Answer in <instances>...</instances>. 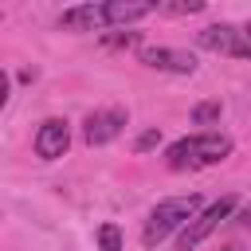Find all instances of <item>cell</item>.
Instances as JSON below:
<instances>
[{
  "label": "cell",
  "mask_w": 251,
  "mask_h": 251,
  "mask_svg": "<svg viewBox=\"0 0 251 251\" xmlns=\"http://www.w3.org/2000/svg\"><path fill=\"white\" fill-rule=\"evenodd\" d=\"M231 153V137L220 133V129H204V133H192V137H180L165 149V161L169 169H204V165H220L224 157Z\"/></svg>",
  "instance_id": "obj_1"
},
{
  "label": "cell",
  "mask_w": 251,
  "mask_h": 251,
  "mask_svg": "<svg viewBox=\"0 0 251 251\" xmlns=\"http://www.w3.org/2000/svg\"><path fill=\"white\" fill-rule=\"evenodd\" d=\"M196 216H200V196H196V192H188V196H169V200H161V204L149 212L145 231H141V243H145V247H157V243H161L165 235H173L176 227H188Z\"/></svg>",
  "instance_id": "obj_2"
},
{
  "label": "cell",
  "mask_w": 251,
  "mask_h": 251,
  "mask_svg": "<svg viewBox=\"0 0 251 251\" xmlns=\"http://www.w3.org/2000/svg\"><path fill=\"white\" fill-rule=\"evenodd\" d=\"M235 208H239V200H235V196H220L216 204H208V208H204V212H200V216H196V220L180 231L176 251H192L196 243H204V239H208V235H212L224 220H231V216H235Z\"/></svg>",
  "instance_id": "obj_3"
},
{
  "label": "cell",
  "mask_w": 251,
  "mask_h": 251,
  "mask_svg": "<svg viewBox=\"0 0 251 251\" xmlns=\"http://www.w3.org/2000/svg\"><path fill=\"white\" fill-rule=\"evenodd\" d=\"M67 145H71V129H67L63 118H47V122H39V129H35V157H43V161H59V157L67 153Z\"/></svg>",
  "instance_id": "obj_4"
},
{
  "label": "cell",
  "mask_w": 251,
  "mask_h": 251,
  "mask_svg": "<svg viewBox=\"0 0 251 251\" xmlns=\"http://www.w3.org/2000/svg\"><path fill=\"white\" fill-rule=\"evenodd\" d=\"M141 63L153 71H173V75H192L196 71V55L192 51H176V47H145Z\"/></svg>",
  "instance_id": "obj_5"
},
{
  "label": "cell",
  "mask_w": 251,
  "mask_h": 251,
  "mask_svg": "<svg viewBox=\"0 0 251 251\" xmlns=\"http://www.w3.org/2000/svg\"><path fill=\"white\" fill-rule=\"evenodd\" d=\"M129 118H126V110H98V114H90L86 118V126H82V137H86V145H106V141H114L118 133H122V126H126Z\"/></svg>",
  "instance_id": "obj_6"
},
{
  "label": "cell",
  "mask_w": 251,
  "mask_h": 251,
  "mask_svg": "<svg viewBox=\"0 0 251 251\" xmlns=\"http://www.w3.org/2000/svg\"><path fill=\"white\" fill-rule=\"evenodd\" d=\"M59 27H67V31H102V27H110L106 24V4H75V8H63Z\"/></svg>",
  "instance_id": "obj_7"
},
{
  "label": "cell",
  "mask_w": 251,
  "mask_h": 251,
  "mask_svg": "<svg viewBox=\"0 0 251 251\" xmlns=\"http://www.w3.org/2000/svg\"><path fill=\"white\" fill-rule=\"evenodd\" d=\"M196 39H200V47H204V51H216V55H235L239 27H231V24H208Z\"/></svg>",
  "instance_id": "obj_8"
},
{
  "label": "cell",
  "mask_w": 251,
  "mask_h": 251,
  "mask_svg": "<svg viewBox=\"0 0 251 251\" xmlns=\"http://www.w3.org/2000/svg\"><path fill=\"white\" fill-rule=\"evenodd\" d=\"M149 12H157V4H137V0H110L106 4V24H137Z\"/></svg>",
  "instance_id": "obj_9"
},
{
  "label": "cell",
  "mask_w": 251,
  "mask_h": 251,
  "mask_svg": "<svg viewBox=\"0 0 251 251\" xmlns=\"http://www.w3.org/2000/svg\"><path fill=\"white\" fill-rule=\"evenodd\" d=\"M220 114H224V102L220 98H208V102H200L192 110V126H212V122H220Z\"/></svg>",
  "instance_id": "obj_10"
},
{
  "label": "cell",
  "mask_w": 251,
  "mask_h": 251,
  "mask_svg": "<svg viewBox=\"0 0 251 251\" xmlns=\"http://www.w3.org/2000/svg\"><path fill=\"white\" fill-rule=\"evenodd\" d=\"M98 251H122V231H118V224H102V227H98Z\"/></svg>",
  "instance_id": "obj_11"
},
{
  "label": "cell",
  "mask_w": 251,
  "mask_h": 251,
  "mask_svg": "<svg viewBox=\"0 0 251 251\" xmlns=\"http://www.w3.org/2000/svg\"><path fill=\"white\" fill-rule=\"evenodd\" d=\"M204 8V0H176V4H157V12L165 16H196Z\"/></svg>",
  "instance_id": "obj_12"
},
{
  "label": "cell",
  "mask_w": 251,
  "mask_h": 251,
  "mask_svg": "<svg viewBox=\"0 0 251 251\" xmlns=\"http://www.w3.org/2000/svg\"><path fill=\"white\" fill-rule=\"evenodd\" d=\"M157 145H161V129H145V133L133 141V149H137V153H149V149H157Z\"/></svg>",
  "instance_id": "obj_13"
},
{
  "label": "cell",
  "mask_w": 251,
  "mask_h": 251,
  "mask_svg": "<svg viewBox=\"0 0 251 251\" xmlns=\"http://www.w3.org/2000/svg\"><path fill=\"white\" fill-rule=\"evenodd\" d=\"M235 59H251V20L239 27V43H235Z\"/></svg>",
  "instance_id": "obj_14"
},
{
  "label": "cell",
  "mask_w": 251,
  "mask_h": 251,
  "mask_svg": "<svg viewBox=\"0 0 251 251\" xmlns=\"http://www.w3.org/2000/svg\"><path fill=\"white\" fill-rule=\"evenodd\" d=\"M106 47H133L137 43V31H118V35H102Z\"/></svg>",
  "instance_id": "obj_15"
},
{
  "label": "cell",
  "mask_w": 251,
  "mask_h": 251,
  "mask_svg": "<svg viewBox=\"0 0 251 251\" xmlns=\"http://www.w3.org/2000/svg\"><path fill=\"white\" fill-rule=\"evenodd\" d=\"M235 220H239V224H243V227H251V208H243V212H239V216H235Z\"/></svg>",
  "instance_id": "obj_16"
},
{
  "label": "cell",
  "mask_w": 251,
  "mask_h": 251,
  "mask_svg": "<svg viewBox=\"0 0 251 251\" xmlns=\"http://www.w3.org/2000/svg\"><path fill=\"white\" fill-rule=\"evenodd\" d=\"M220 251H243V247H239V243H227V247H220Z\"/></svg>",
  "instance_id": "obj_17"
}]
</instances>
